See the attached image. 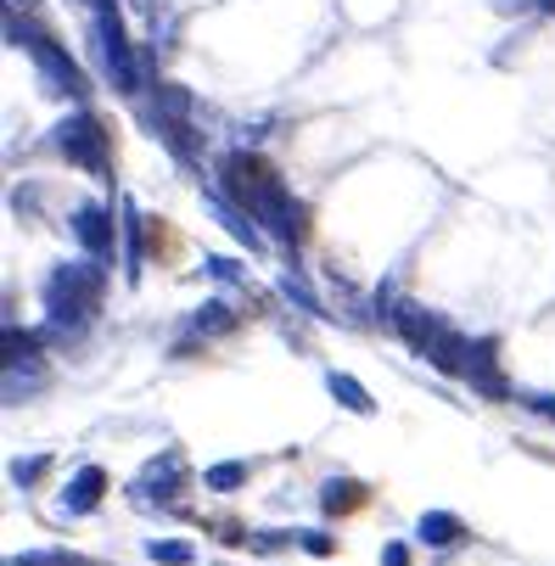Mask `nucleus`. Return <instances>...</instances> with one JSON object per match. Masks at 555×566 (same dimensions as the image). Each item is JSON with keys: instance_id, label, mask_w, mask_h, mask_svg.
Returning a JSON list of instances; mask_svg holds the SVG:
<instances>
[]
</instances>
